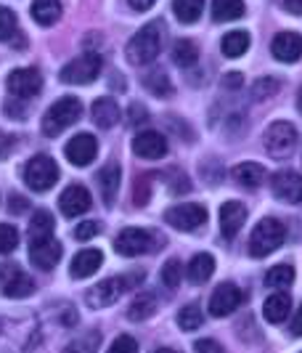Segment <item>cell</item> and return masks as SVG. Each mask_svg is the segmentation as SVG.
Instances as JSON below:
<instances>
[{
  "mask_svg": "<svg viewBox=\"0 0 302 353\" xmlns=\"http://www.w3.org/2000/svg\"><path fill=\"white\" fill-rule=\"evenodd\" d=\"M164 21L160 19H154V21H149L146 27H141V32H136V35L130 37V43H127V61L130 64H136V67H143V64H151L162 51V43H164Z\"/></svg>",
  "mask_w": 302,
  "mask_h": 353,
  "instance_id": "obj_1",
  "label": "cell"
},
{
  "mask_svg": "<svg viewBox=\"0 0 302 353\" xmlns=\"http://www.w3.org/2000/svg\"><path fill=\"white\" fill-rule=\"evenodd\" d=\"M143 282V271H133V274H122V276H109L96 287H90L85 303L90 308H107L122 298L127 290H136Z\"/></svg>",
  "mask_w": 302,
  "mask_h": 353,
  "instance_id": "obj_2",
  "label": "cell"
},
{
  "mask_svg": "<svg viewBox=\"0 0 302 353\" xmlns=\"http://www.w3.org/2000/svg\"><path fill=\"white\" fill-rule=\"evenodd\" d=\"M80 114H83V104H80V99H74V96H64V99H58L56 104L48 106V112L43 114V133L48 136V139H56L58 133H64L69 125H74L80 120Z\"/></svg>",
  "mask_w": 302,
  "mask_h": 353,
  "instance_id": "obj_3",
  "label": "cell"
},
{
  "mask_svg": "<svg viewBox=\"0 0 302 353\" xmlns=\"http://www.w3.org/2000/svg\"><path fill=\"white\" fill-rule=\"evenodd\" d=\"M284 239H286L284 223L276 221V218H263V221L255 226L252 236H249V255H252V258H266L273 250L281 248Z\"/></svg>",
  "mask_w": 302,
  "mask_h": 353,
  "instance_id": "obj_4",
  "label": "cell"
},
{
  "mask_svg": "<svg viewBox=\"0 0 302 353\" xmlns=\"http://www.w3.org/2000/svg\"><path fill=\"white\" fill-rule=\"evenodd\" d=\"M0 292L11 301H24L35 292V279L17 263H0Z\"/></svg>",
  "mask_w": 302,
  "mask_h": 353,
  "instance_id": "obj_5",
  "label": "cell"
},
{
  "mask_svg": "<svg viewBox=\"0 0 302 353\" xmlns=\"http://www.w3.org/2000/svg\"><path fill=\"white\" fill-rule=\"evenodd\" d=\"M58 181V165L54 157L48 154H35L24 165V183L32 189V192H48Z\"/></svg>",
  "mask_w": 302,
  "mask_h": 353,
  "instance_id": "obj_6",
  "label": "cell"
},
{
  "mask_svg": "<svg viewBox=\"0 0 302 353\" xmlns=\"http://www.w3.org/2000/svg\"><path fill=\"white\" fill-rule=\"evenodd\" d=\"M101 56L98 53H83V56H77V59H72L69 64L61 70V83H67V85H88L93 83L96 77H98V72H101Z\"/></svg>",
  "mask_w": 302,
  "mask_h": 353,
  "instance_id": "obj_7",
  "label": "cell"
},
{
  "mask_svg": "<svg viewBox=\"0 0 302 353\" xmlns=\"http://www.w3.org/2000/svg\"><path fill=\"white\" fill-rule=\"evenodd\" d=\"M263 143H266V152L270 157H276V159L289 157V154L294 152V146H297V128L292 123L279 120V123H273L266 130Z\"/></svg>",
  "mask_w": 302,
  "mask_h": 353,
  "instance_id": "obj_8",
  "label": "cell"
},
{
  "mask_svg": "<svg viewBox=\"0 0 302 353\" xmlns=\"http://www.w3.org/2000/svg\"><path fill=\"white\" fill-rule=\"evenodd\" d=\"M154 245H157V236L151 231L136 229V226L122 229L117 234V239H114V250L120 255H125V258H138L143 252H151Z\"/></svg>",
  "mask_w": 302,
  "mask_h": 353,
  "instance_id": "obj_9",
  "label": "cell"
},
{
  "mask_svg": "<svg viewBox=\"0 0 302 353\" xmlns=\"http://www.w3.org/2000/svg\"><path fill=\"white\" fill-rule=\"evenodd\" d=\"M8 85V93L19 99V101H27V99H35L37 93L43 90V77L35 67H21V70H14L6 80Z\"/></svg>",
  "mask_w": 302,
  "mask_h": 353,
  "instance_id": "obj_10",
  "label": "cell"
},
{
  "mask_svg": "<svg viewBox=\"0 0 302 353\" xmlns=\"http://www.w3.org/2000/svg\"><path fill=\"white\" fill-rule=\"evenodd\" d=\"M164 223L178 231H196L207 223V208L204 205H173L164 212Z\"/></svg>",
  "mask_w": 302,
  "mask_h": 353,
  "instance_id": "obj_11",
  "label": "cell"
},
{
  "mask_svg": "<svg viewBox=\"0 0 302 353\" xmlns=\"http://www.w3.org/2000/svg\"><path fill=\"white\" fill-rule=\"evenodd\" d=\"M270 192L289 205H302V176L294 170H279L270 178Z\"/></svg>",
  "mask_w": 302,
  "mask_h": 353,
  "instance_id": "obj_12",
  "label": "cell"
},
{
  "mask_svg": "<svg viewBox=\"0 0 302 353\" xmlns=\"http://www.w3.org/2000/svg\"><path fill=\"white\" fill-rule=\"evenodd\" d=\"M241 301H244V292H241L236 284L226 282L213 292V298H210V305H207V308H210L213 316L223 319V316H231L233 311L241 305Z\"/></svg>",
  "mask_w": 302,
  "mask_h": 353,
  "instance_id": "obj_13",
  "label": "cell"
},
{
  "mask_svg": "<svg viewBox=\"0 0 302 353\" xmlns=\"http://www.w3.org/2000/svg\"><path fill=\"white\" fill-rule=\"evenodd\" d=\"M64 154H67V159H69L74 168H85L98 154V141L90 133H77L72 141H67Z\"/></svg>",
  "mask_w": 302,
  "mask_h": 353,
  "instance_id": "obj_14",
  "label": "cell"
},
{
  "mask_svg": "<svg viewBox=\"0 0 302 353\" xmlns=\"http://www.w3.org/2000/svg\"><path fill=\"white\" fill-rule=\"evenodd\" d=\"M90 205H93V196L85 186H80V183H74V186H67L61 196H58V208L61 212L67 215V218H77V215H83V212L90 210Z\"/></svg>",
  "mask_w": 302,
  "mask_h": 353,
  "instance_id": "obj_15",
  "label": "cell"
},
{
  "mask_svg": "<svg viewBox=\"0 0 302 353\" xmlns=\"http://www.w3.org/2000/svg\"><path fill=\"white\" fill-rule=\"evenodd\" d=\"M133 152L143 159H162L167 154V139L157 130H143L133 139Z\"/></svg>",
  "mask_w": 302,
  "mask_h": 353,
  "instance_id": "obj_16",
  "label": "cell"
},
{
  "mask_svg": "<svg viewBox=\"0 0 302 353\" xmlns=\"http://www.w3.org/2000/svg\"><path fill=\"white\" fill-rule=\"evenodd\" d=\"M270 51H273V56H276L279 61L294 64L302 56V35L300 32H281V35L273 37Z\"/></svg>",
  "mask_w": 302,
  "mask_h": 353,
  "instance_id": "obj_17",
  "label": "cell"
},
{
  "mask_svg": "<svg viewBox=\"0 0 302 353\" xmlns=\"http://www.w3.org/2000/svg\"><path fill=\"white\" fill-rule=\"evenodd\" d=\"M61 252H64V250H61V242L51 236V239H45V242L30 248V261H32L35 268L51 271V268H56V263L61 261Z\"/></svg>",
  "mask_w": 302,
  "mask_h": 353,
  "instance_id": "obj_18",
  "label": "cell"
},
{
  "mask_svg": "<svg viewBox=\"0 0 302 353\" xmlns=\"http://www.w3.org/2000/svg\"><path fill=\"white\" fill-rule=\"evenodd\" d=\"M244 221H247V208L241 205V202H226L223 208H220V231H223V236L226 239H233L241 226H244Z\"/></svg>",
  "mask_w": 302,
  "mask_h": 353,
  "instance_id": "obj_19",
  "label": "cell"
},
{
  "mask_svg": "<svg viewBox=\"0 0 302 353\" xmlns=\"http://www.w3.org/2000/svg\"><path fill=\"white\" fill-rule=\"evenodd\" d=\"M104 263V255H101V250L96 248H85L80 250L74 258H72V279H88V276H93L96 271H98V265Z\"/></svg>",
  "mask_w": 302,
  "mask_h": 353,
  "instance_id": "obj_20",
  "label": "cell"
},
{
  "mask_svg": "<svg viewBox=\"0 0 302 353\" xmlns=\"http://www.w3.org/2000/svg\"><path fill=\"white\" fill-rule=\"evenodd\" d=\"M120 181H122V168L117 162H109L98 170V189H101V196L104 202L111 205L117 199V192H120Z\"/></svg>",
  "mask_w": 302,
  "mask_h": 353,
  "instance_id": "obj_21",
  "label": "cell"
},
{
  "mask_svg": "<svg viewBox=\"0 0 302 353\" xmlns=\"http://www.w3.org/2000/svg\"><path fill=\"white\" fill-rule=\"evenodd\" d=\"M289 311H292V298L286 295L284 290L268 295L266 303H263V316L270 321V324H281L289 319Z\"/></svg>",
  "mask_w": 302,
  "mask_h": 353,
  "instance_id": "obj_22",
  "label": "cell"
},
{
  "mask_svg": "<svg viewBox=\"0 0 302 353\" xmlns=\"http://www.w3.org/2000/svg\"><path fill=\"white\" fill-rule=\"evenodd\" d=\"M90 114H93V123L98 128H104V130L120 123V106H117L114 99H96L93 106H90Z\"/></svg>",
  "mask_w": 302,
  "mask_h": 353,
  "instance_id": "obj_23",
  "label": "cell"
},
{
  "mask_svg": "<svg viewBox=\"0 0 302 353\" xmlns=\"http://www.w3.org/2000/svg\"><path fill=\"white\" fill-rule=\"evenodd\" d=\"M213 274H215V258L210 252H199V255L191 258V263L186 265V279L191 284L210 282Z\"/></svg>",
  "mask_w": 302,
  "mask_h": 353,
  "instance_id": "obj_24",
  "label": "cell"
},
{
  "mask_svg": "<svg viewBox=\"0 0 302 353\" xmlns=\"http://www.w3.org/2000/svg\"><path fill=\"white\" fill-rule=\"evenodd\" d=\"M54 215L48 210H35L32 215V221H30V234H27V239H30V248L32 245H40V242H45V239H51L54 236Z\"/></svg>",
  "mask_w": 302,
  "mask_h": 353,
  "instance_id": "obj_25",
  "label": "cell"
},
{
  "mask_svg": "<svg viewBox=\"0 0 302 353\" xmlns=\"http://www.w3.org/2000/svg\"><path fill=\"white\" fill-rule=\"evenodd\" d=\"M154 311H157V295L149 292V290H141V292L133 298L130 308H127V319H130V321H146Z\"/></svg>",
  "mask_w": 302,
  "mask_h": 353,
  "instance_id": "obj_26",
  "label": "cell"
},
{
  "mask_svg": "<svg viewBox=\"0 0 302 353\" xmlns=\"http://www.w3.org/2000/svg\"><path fill=\"white\" fill-rule=\"evenodd\" d=\"M233 178H236V183H241L247 189H257L266 181V168L260 162H241L233 168Z\"/></svg>",
  "mask_w": 302,
  "mask_h": 353,
  "instance_id": "obj_27",
  "label": "cell"
},
{
  "mask_svg": "<svg viewBox=\"0 0 302 353\" xmlns=\"http://www.w3.org/2000/svg\"><path fill=\"white\" fill-rule=\"evenodd\" d=\"M61 17V3L58 0H32V19L40 27H51Z\"/></svg>",
  "mask_w": 302,
  "mask_h": 353,
  "instance_id": "obj_28",
  "label": "cell"
},
{
  "mask_svg": "<svg viewBox=\"0 0 302 353\" xmlns=\"http://www.w3.org/2000/svg\"><path fill=\"white\" fill-rule=\"evenodd\" d=\"M249 32H244V30H233V32H228V35H223V40H220V51L226 53L228 59H239V56H244L249 48Z\"/></svg>",
  "mask_w": 302,
  "mask_h": 353,
  "instance_id": "obj_29",
  "label": "cell"
},
{
  "mask_svg": "<svg viewBox=\"0 0 302 353\" xmlns=\"http://www.w3.org/2000/svg\"><path fill=\"white\" fill-rule=\"evenodd\" d=\"M244 17V0H215L213 19L215 21H233Z\"/></svg>",
  "mask_w": 302,
  "mask_h": 353,
  "instance_id": "obj_30",
  "label": "cell"
},
{
  "mask_svg": "<svg viewBox=\"0 0 302 353\" xmlns=\"http://www.w3.org/2000/svg\"><path fill=\"white\" fill-rule=\"evenodd\" d=\"M292 282H294V268H292V265L279 263V265H273V268H268L266 287H270V290H286Z\"/></svg>",
  "mask_w": 302,
  "mask_h": 353,
  "instance_id": "obj_31",
  "label": "cell"
},
{
  "mask_svg": "<svg viewBox=\"0 0 302 353\" xmlns=\"http://www.w3.org/2000/svg\"><path fill=\"white\" fill-rule=\"evenodd\" d=\"M173 61L178 67H194L199 61V48H196L194 40H175L173 46Z\"/></svg>",
  "mask_w": 302,
  "mask_h": 353,
  "instance_id": "obj_32",
  "label": "cell"
},
{
  "mask_svg": "<svg viewBox=\"0 0 302 353\" xmlns=\"http://www.w3.org/2000/svg\"><path fill=\"white\" fill-rule=\"evenodd\" d=\"M101 345V332L98 330H90L85 335H77L69 345L64 348V353H98Z\"/></svg>",
  "mask_w": 302,
  "mask_h": 353,
  "instance_id": "obj_33",
  "label": "cell"
},
{
  "mask_svg": "<svg viewBox=\"0 0 302 353\" xmlns=\"http://www.w3.org/2000/svg\"><path fill=\"white\" fill-rule=\"evenodd\" d=\"M173 11L183 24H194L204 11V0H173Z\"/></svg>",
  "mask_w": 302,
  "mask_h": 353,
  "instance_id": "obj_34",
  "label": "cell"
},
{
  "mask_svg": "<svg viewBox=\"0 0 302 353\" xmlns=\"http://www.w3.org/2000/svg\"><path fill=\"white\" fill-rule=\"evenodd\" d=\"M143 85L151 90L154 96H170V93H173V83H170V77L162 70L149 72V74L143 77Z\"/></svg>",
  "mask_w": 302,
  "mask_h": 353,
  "instance_id": "obj_35",
  "label": "cell"
},
{
  "mask_svg": "<svg viewBox=\"0 0 302 353\" xmlns=\"http://www.w3.org/2000/svg\"><path fill=\"white\" fill-rule=\"evenodd\" d=\"M202 321H204V314H202V308H199L196 303L186 305V308H180V314H178L180 330L194 332V330H199V327H202Z\"/></svg>",
  "mask_w": 302,
  "mask_h": 353,
  "instance_id": "obj_36",
  "label": "cell"
},
{
  "mask_svg": "<svg viewBox=\"0 0 302 353\" xmlns=\"http://www.w3.org/2000/svg\"><path fill=\"white\" fill-rule=\"evenodd\" d=\"M183 279V263H180L178 258H170L167 263L162 265V284L167 287V290H175Z\"/></svg>",
  "mask_w": 302,
  "mask_h": 353,
  "instance_id": "obj_37",
  "label": "cell"
},
{
  "mask_svg": "<svg viewBox=\"0 0 302 353\" xmlns=\"http://www.w3.org/2000/svg\"><path fill=\"white\" fill-rule=\"evenodd\" d=\"M19 248V231L11 223H0V255H8Z\"/></svg>",
  "mask_w": 302,
  "mask_h": 353,
  "instance_id": "obj_38",
  "label": "cell"
},
{
  "mask_svg": "<svg viewBox=\"0 0 302 353\" xmlns=\"http://www.w3.org/2000/svg\"><path fill=\"white\" fill-rule=\"evenodd\" d=\"M17 14L6 6H0V40H11L14 32H17Z\"/></svg>",
  "mask_w": 302,
  "mask_h": 353,
  "instance_id": "obj_39",
  "label": "cell"
},
{
  "mask_svg": "<svg viewBox=\"0 0 302 353\" xmlns=\"http://www.w3.org/2000/svg\"><path fill=\"white\" fill-rule=\"evenodd\" d=\"M279 90V80H273V77H263V80H257L255 83V88H252V99L255 101H263L268 96H273Z\"/></svg>",
  "mask_w": 302,
  "mask_h": 353,
  "instance_id": "obj_40",
  "label": "cell"
},
{
  "mask_svg": "<svg viewBox=\"0 0 302 353\" xmlns=\"http://www.w3.org/2000/svg\"><path fill=\"white\" fill-rule=\"evenodd\" d=\"M109 353H138V343H136V337L120 335L114 343H111Z\"/></svg>",
  "mask_w": 302,
  "mask_h": 353,
  "instance_id": "obj_41",
  "label": "cell"
},
{
  "mask_svg": "<svg viewBox=\"0 0 302 353\" xmlns=\"http://www.w3.org/2000/svg\"><path fill=\"white\" fill-rule=\"evenodd\" d=\"M98 231H101V226H98L96 221H85V223H80V226L74 229V239H80V242H88V239H93Z\"/></svg>",
  "mask_w": 302,
  "mask_h": 353,
  "instance_id": "obj_42",
  "label": "cell"
},
{
  "mask_svg": "<svg viewBox=\"0 0 302 353\" xmlns=\"http://www.w3.org/2000/svg\"><path fill=\"white\" fill-rule=\"evenodd\" d=\"M194 351L196 353H226V348H223L217 340H213V337H204V340H196Z\"/></svg>",
  "mask_w": 302,
  "mask_h": 353,
  "instance_id": "obj_43",
  "label": "cell"
},
{
  "mask_svg": "<svg viewBox=\"0 0 302 353\" xmlns=\"http://www.w3.org/2000/svg\"><path fill=\"white\" fill-rule=\"evenodd\" d=\"M241 85H244V77H241L239 72H231V74H226V77H223V88L236 90V88H241Z\"/></svg>",
  "mask_w": 302,
  "mask_h": 353,
  "instance_id": "obj_44",
  "label": "cell"
},
{
  "mask_svg": "<svg viewBox=\"0 0 302 353\" xmlns=\"http://www.w3.org/2000/svg\"><path fill=\"white\" fill-rule=\"evenodd\" d=\"M289 332L294 337H302V305L292 314V321H289Z\"/></svg>",
  "mask_w": 302,
  "mask_h": 353,
  "instance_id": "obj_45",
  "label": "cell"
},
{
  "mask_svg": "<svg viewBox=\"0 0 302 353\" xmlns=\"http://www.w3.org/2000/svg\"><path fill=\"white\" fill-rule=\"evenodd\" d=\"M130 123L133 125H138V123H146V117H149V112H146V106H141V104H133L130 106Z\"/></svg>",
  "mask_w": 302,
  "mask_h": 353,
  "instance_id": "obj_46",
  "label": "cell"
},
{
  "mask_svg": "<svg viewBox=\"0 0 302 353\" xmlns=\"http://www.w3.org/2000/svg\"><path fill=\"white\" fill-rule=\"evenodd\" d=\"M14 149V139L11 136H6L3 130H0V159L3 157H8V152Z\"/></svg>",
  "mask_w": 302,
  "mask_h": 353,
  "instance_id": "obj_47",
  "label": "cell"
},
{
  "mask_svg": "<svg viewBox=\"0 0 302 353\" xmlns=\"http://www.w3.org/2000/svg\"><path fill=\"white\" fill-rule=\"evenodd\" d=\"M24 210H27V199L11 194V212H24Z\"/></svg>",
  "mask_w": 302,
  "mask_h": 353,
  "instance_id": "obj_48",
  "label": "cell"
},
{
  "mask_svg": "<svg viewBox=\"0 0 302 353\" xmlns=\"http://www.w3.org/2000/svg\"><path fill=\"white\" fill-rule=\"evenodd\" d=\"M130 3V8H136V11H149L157 0H127Z\"/></svg>",
  "mask_w": 302,
  "mask_h": 353,
  "instance_id": "obj_49",
  "label": "cell"
},
{
  "mask_svg": "<svg viewBox=\"0 0 302 353\" xmlns=\"http://www.w3.org/2000/svg\"><path fill=\"white\" fill-rule=\"evenodd\" d=\"M284 8H289V14L300 17V14H302V0H284Z\"/></svg>",
  "mask_w": 302,
  "mask_h": 353,
  "instance_id": "obj_50",
  "label": "cell"
},
{
  "mask_svg": "<svg viewBox=\"0 0 302 353\" xmlns=\"http://www.w3.org/2000/svg\"><path fill=\"white\" fill-rule=\"evenodd\" d=\"M297 109L302 112V88H300V93H297Z\"/></svg>",
  "mask_w": 302,
  "mask_h": 353,
  "instance_id": "obj_51",
  "label": "cell"
},
{
  "mask_svg": "<svg viewBox=\"0 0 302 353\" xmlns=\"http://www.w3.org/2000/svg\"><path fill=\"white\" fill-rule=\"evenodd\" d=\"M154 353H178V351H173V348H160V351H154Z\"/></svg>",
  "mask_w": 302,
  "mask_h": 353,
  "instance_id": "obj_52",
  "label": "cell"
}]
</instances>
